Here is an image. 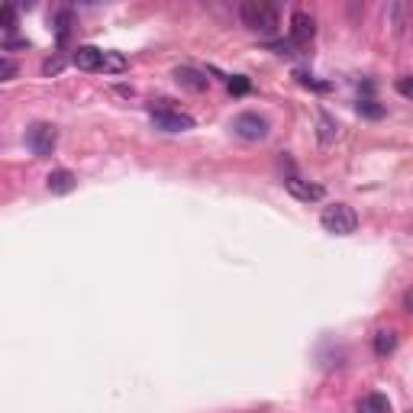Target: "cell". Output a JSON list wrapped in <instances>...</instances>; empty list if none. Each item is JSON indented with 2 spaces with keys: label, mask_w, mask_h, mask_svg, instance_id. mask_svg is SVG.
<instances>
[{
  "label": "cell",
  "mask_w": 413,
  "mask_h": 413,
  "mask_svg": "<svg viewBox=\"0 0 413 413\" xmlns=\"http://www.w3.org/2000/svg\"><path fill=\"white\" fill-rule=\"evenodd\" d=\"M239 20L255 32H275L278 30V7L268 0H245L239 7Z\"/></svg>",
  "instance_id": "obj_1"
},
{
  "label": "cell",
  "mask_w": 413,
  "mask_h": 413,
  "mask_svg": "<svg viewBox=\"0 0 413 413\" xmlns=\"http://www.w3.org/2000/svg\"><path fill=\"white\" fill-rule=\"evenodd\" d=\"M320 226L326 233H333V236H352L359 230V214L349 204H329L323 207Z\"/></svg>",
  "instance_id": "obj_2"
},
{
  "label": "cell",
  "mask_w": 413,
  "mask_h": 413,
  "mask_svg": "<svg viewBox=\"0 0 413 413\" xmlns=\"http://www.w3.org/2000/svg\"><path fill=\"white\" fill-rule=\"evenodd\" d=\"M26 146L36 159H49L58 146V130H55L52 123H32L30 130H26Z\"/></svg>",
  "instance_id": "obj_3"
},
{
  "label": "cell",
  "mask_w": 413,
  "mask_h": 413,
  "mask_svg": "<svg viewBox=\"0 0 413 413\" xmlns=\"http://www.w3.org/2000/svg\"><path fill=\"white\" fill-rule=\"evenodd\" d=\"M233 132L239 139H245V142H259V139L268 136V120L259 113H239L233 120Z\"/></svg>",
  "instance_id": "obj_4"
},
{
  "label": "cell",
  "mask_w": 413,
  "mask_h": 413,
  "mask_svg": "<svg viewBox=\"0 0 413 413\" xmlns=\"http://www.w3.org/2000/svg\"><path fill=\"white\" fill-rule=\"evenodd\" d=\"M316 36V20L307 10H294L291 16V46H310Z\"/></svg>",
  "instance_id": "obj_5"
},
{
  "label": "cell",
  "mask_w": 413,
  "mask_h": 413,
  "mask_svg": "<svg viewBox=\"0 0 413 413\" xmlns=\"http://www.w3.org/2000/svg\"><path fill=\"white\" fill-rule=\"evenodd\" d=\"M155 130L161 132H187L194 130V116L191 113H181V110H161V113H152Z\"/></svg>",
  "instance_id": "obj_6"
},
{
  "label": "cell",
  "mask_w": 413,
  "mask_h": 413,
  "mask_svg": "<svg viewBox=\"0 0 413 413\" xmlns=\"http://www.w3.org/2000/svg\"><path fill=\"white\" fill-rule=\"evenodd\" d=\"M284 187H288V194H291V197H297L300 204H316V200H323V187H320V184H310V181H304V178H297V175L284 178Z\"/></svg>",
  "instance_id": "obj_7"
},
{
  "label": "cell",
  "mask_w": 413,
  "mask_h": 413,
  "mask_svg": "<svg viewBox=\"0 0 413 413\" xmlns=\"http://www.w3.org/2000/svg\"><path fill=\"white\" fill-rule=\"evenodd\" d=\"M175 81L184 87V91H194V94H204L207 87H210V78H207L204 71L191 68V65H181V68H175Z\"/></svg>",
  "instance_id": "obj_8"
},
{
  "label": "cell",
  "mask_w": 413,
  "mask_h": 413,
  "mask_svg": "<svg viewBox=\"0 0 413 413\" xmlns=\"http://www.w3.org/2000/svg\"><path fill=\"white\" fill-rule=\"evenodd\" d=\"M71 61H75L81 71H100L104 68V52H100L97 46H78Z\"/></svg>",
  "instance_id": "obj_9"
},
{
  "label": "cell",
  "mask_w": 413,
  "mask_h": 413,
  "mask_svg": "<svg viewBox=\"0 0 413 413\" xmlns=\"http://www.w3.org/2000/svg\"><path fill=\"white\" fill-rule=\"evenodd\" d=\"M46 187L52 194H71L78 187V178H75V171L58 168V171H52V175L46 178Z\"/></svg>",
  "instance_id": "obj_10"
},
{
  "label": "cell",
  "mask_w": 413,
  "mask_h": 413,
  "mask_svg": "<svg viewBox=\"0 0 413 413\" xmlns=\"http://www.w3.org/2000/svg\"><path fill=\"white\" fill-rule=\"evenodd\" d=\"M371 345H375V355H378V359H388V355L397 349V329L381 326L375 333V339H371Z\"/></svg>",
  "instance_id": "obj_11"
},
{
  "label": "cell",
  "mask_w": 413,
  "mask_h": 413,
  "mask_svg": "<svg viewBox=\"0 0 413 413\" xmlns=\"http://www.w3.org/2000/svg\"><path fill=\"white\" fill-rule=\"evenodd\" d=\"M71 23H75V13H71V7H58V10H55L52 26H55V36H58V42H68Z\"/></svg>",
  "instance_id": "obj_12"
},
{
  "label": "cell",
  "mask_w": 413,
  "mask_h": 413,
  "mask_svg": "<svg viewBox=\"0 0 413 413\" xmlns=\"http://www.w3.org/2000/svg\"><path fill=\"white\" fill-rule=\"evenodd\" d=\"M316 136H320L323 146H333L339 136V123L333 120L329 113H320V120H316Z\"/></svg>",
  "instance_id": "obj_13"
},
{
  "label": "cell",
  "mask_w": 413,
  "mask_h": 413,
  "mask_svg": "<svg viewBox=\"0 0 413 413\" xmlns=\"http://www.w3.org/2000/svg\"><path fill=\"white\" fill-rule=\"evenodd\" d=\"M359 413H390V397L388 394H365L359 404Z\"/></svg>",
  "instance_id": "obj_14"
},
{
  "label": "cell",
  "mask_w": 413,
  "mask_h": 413,
  "mask_svg": "<svg viewBox=\"0 0 413 413\" xmlns=\"http://www.w3.org/2000/svg\"><path fill=\"white\" fill-rule=\"evenodd\" d=\"M355 110H359V116H365V120H381V116L388 113V110H384L378 100H371V97L359 100V104H355Z\"/></svg>",
  "instance_id": "obj_15"
},
{
  "label": "cell",
  "mask_w": 413,
  "mask_h": 413,
  "mask_svg": "<svg viewBox=\"0 0 413 413\" xmlns=\"http://www.w3.org/2000/svg\"><path fill=\"white\" fill-rule=\"evenodd\" d=\"M126 68H130L126 55H120V52H104V71H110V75H123Z\"/></svg>",
  "instance_id": "obj_16"
},
{
  "label": "cell",
  "mask_w": 413,
  "mask_h": 413,
  "mask_svg": "<svg viewBox=\"0 0 413 413\" xmlns=\"http://www.w3.org/2000/svg\"><path fill=\"white\" fill-rule=\"evenodd\" d=\"M226 87H230V94H233V97H242V94H249V91H252V81H249L245 75H233L230 81H226Z\"/></svg>",
  "instance_id": "obj_17"
},
{
  "label": "cell",
  "mask_w": 413,
  "mask_h": 413,
  "mask_svg": "<svg viewBox=\"0 0 413 413\" xmlns=\"http://www.w3.org/2000/svg\"><path fill=\"white\" fill-rule=\"evenodd\" d=\"M16 75H20V65L7 55H0V81H13Z\"/></svg>",
  "instance_id": "obj_18"
},
{
  "label": "cell",
  "mask_w": 413,
  "mask_h": 413,
  "mask_svg": "<svg viewBox=\"0 0 413 413\" xmlns=\"http://www.w3.org/2000/svg\"><path fill=\"white\" fill-rule=\"evenodd\" d=\"M61 68H65V58H61V55H52V58H46V65H42V75L52 78V75H58Z\"/></svg>",
  "instance_id": "obj_19"
},
{
  "label": "cell",
  "mask_w": 413,
  "mask_h": 413,
  "mask_svg": "<svg viewBox=\"0 0 413 413\" xmlns=\"http://www.w3.org/2000/svg\"><path fill=\"white\" fill-rule=\"evenodd\" d=\"M0 26L4 30H16V7H0Z\"/></svg>",
  "instance_id": "obj_20"
},
{
  "label": "cell",
  "mask_w": 413,
  "mask_h": 413,
  "mask_svg": "<svg viewBox=\"0 0 413 413\" xmlns=\"http://www.w3.org/2000/svg\"><path fill=\"white\" fill-rule=\"evenodd\" d=\"M297 81L304 87H314V91H329L326 81H314V75H307V71H297Z\"/></svg>",
  "instance_id": "obj_21"
},
{
  "label": "cell",
  "mask_w": 413,
  "mask_h": 413,
  "mask_svg": "<svg viewBox=\"0 0 413 413\" xmlns=\"http://www.w3.org/2000/svg\"><path fill=\"white\" fill-rule=\"evenodd\" d=\"M397 94H400V97H410V94H413L410 75H404V78H400V81H397Z\"/></svg>",
  "instance_id": "obj_22"
},
{
  "label": "cell",
  "mask_w": 413,
  "mask_h": 413,
  "mask_svg": "<svg viewBox=\"0 0 413 413\" xmlns=\"http://www.w3.org/2000/svg\"><path fill=\"white\" fill-rule=\"evenodd\" d=\"M404 314H413V294L404 291Z\"/></svg>",
  "instance_id": "obj_23"
}]
</instances>
